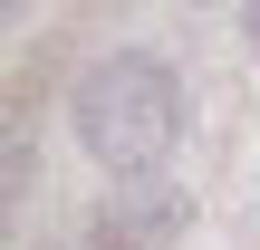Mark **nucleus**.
Instances as JSON below:
<instances>
[{
  "instance_id": "f257e3e1",
  "label": "nucleus",
  "mask_w": 260,
  "mask_h": 250,
  "mask_svg": "<svg viewBox=\"0 0 260 250\" xmlns=\"http://www.w3.org/2000/svg\"><path fill=\"white\" fill-rule=\"evenodd\" d=\"M68 125H77V145H87V164L116 173V183L164 173L174 145H183V77H174V58H154V48H106V58L68 87Z\"/></svg>"
},
{
  "instance_id": "f03ea898",
  "label": "nucleus",
  "mask_w": 260,
  "mask_h": 250,
  "mask_svg": "<svg viewBox=\"0 0 260 250\" xmlns=\"http://www.w3.org/2000/svg\"><path fill=\"white\" fill-rule=\"evenodd\" d=\"M241 29H251V48H260V0H241Z\"/></svg>"
},
{
  "instance_id": "7ed1b4c3",
  "label": "nucleus",
  "mask_w": 260,
  "mask_h": 250,
  "mask_svg": "<svg viewBox=\"0 0 260 250\" xmlns=\"http://www.w3.org/2000/svg\"><path fill=\"white\" fill-rule=\"evenodd\" d=\"M10 19H29V0H10Z\"/></svg>"
}]
</instances>
